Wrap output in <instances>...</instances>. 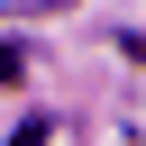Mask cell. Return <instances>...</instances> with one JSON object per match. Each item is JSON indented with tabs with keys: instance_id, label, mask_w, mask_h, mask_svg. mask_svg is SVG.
Instances as JSON below:
<instances>
[{
	"instance_id": "obj_1",
	"label": "cell",
	"mask_w": 146,
	"mask_h": 146,
	"mask_svg": "<svg viewBox=\"0 0 146 146\" xmlns=\"http://www.w3.org/2000/svg\"><path fill=\"white\" fill-rule=\"evenodd\" d=\"M9 82H27V55H18V46H0V91H9Z\"/></svg>"
}]
</instances>
